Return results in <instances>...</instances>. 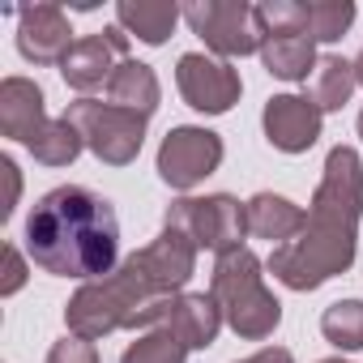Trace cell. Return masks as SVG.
I'll list each match as a JSON object with an SVG mask.
<instances>
[{"instance_id": "obj_7", "label": "cell", "mask_w": 363, "mask_h": 363, "mask_svg": "<svg viewBox=\"0 0 363 363\" xmlns=\"http://www.w3.org/2000/svg\"><path fill=\"white\" fill-rule=\"evenodd\" d=\"M184 22L218 60L261 52L257 13H252V5H244V0H189Z\"/></svg>"}, {"instance_id": "obj_6", "label": "cell", "mask_w": 363, "mask_h": 363, "mask_svg": "<svg viewBox=\"0 0 363 363\" xmlns=\"http://www.w3.org/2000/svg\"><path fill=\"white\" fill-rule=\"evenodd\" d=\"M162 227L184 231L197 248L223 257V252L240 248V240L248 235V210H244L231 193H214V197H179V201H171Z\"/></svg>"}, {"instance_id": "obj_22", "label": "cell", "mask_w": 363, "mask_h": 363, "mask_svg": "<svg viewBox=\"0 0 363 363\" xmlns=\"http://www.w3.org/2000/svg\"><path fill=\"white\" fill-rule=\"evenodd\" d=\"M320 333L337 350H363V299H337L320 312Z\"/></svg>"}, {"instance_id": "obj_23", "label": "cell", "mask_w": 363, "mask_h": 363, "mask_svg": "<svg viewBox=\"0 0 363 363\" xmlns=\"http://www.w3.org/2000/svg\"><path fill=\"white\" fill-rule=\"evenodd\" d=\"M184 359H189V346L162 325L137 333V342H128L120 354V363H184Z\"/></svg>"}, {"instance_id": "obj_1", "label": "cell", "mask_w": 363, "mask_h": 363, "mask_svg": "<svg viewBox=\"0 0 363 363\" xmlns=\"http://www.w3.org/2000/svg\"><path fill=\"white\" fill-rule=\"evenodd\" d=\"M363 214V162L354 145H333L308 206L303 231L269 252V274L286 291H316L354 265Z\"/></svg>"}, {"instance_id": "obj_17", "label": "cell", "mask_w": 363, "mask_h": 363, "mask_svg": "<svg viewBox=\"0 0 363 363\" xmlns=\"http://www.w3.org/2000/svg\"><path fill=\"white\" fill-rule=\"evenodd\" d=\"M179 18H184V9H179V5H167V0H120V5H116V26H120L128 39L137 35V39L150 43V48L167 43Z\"/></svg>"}, {"instance_id": "obj_15", "label": "cell", "mask_w": 363, "mask_h": 363, "mask_svg": "<svg viewBox=\"0 0 363 363\" xmlns=\"http://www.w3.org/2000/svg\"><path fill=\"white\" fill-rule=\"evenodd\" d=\"M116 69H120V52H116L111 39L99 30V35H86V39L73 43V52H69L65 65H60V77H65L69 90L90 94V90H99V86H111Z\"/></svg>"}, {"instance_id": "obj_28", "label": "cell", "mask_w": 363, "mask_h": 363, "mask_svg": "<svg viewBox=\"0 0 363 363\" xmlns=\"http://www.w3.org/2000/svg\"><path fill=\"white\" fill-rule=\"evenodd\" d=\"M0 171H5V179H9V201L0 206V218H9L13 206H18V193H22V179H18V162L13 158H0Z\"/></svg>"}, {"instance_id": "obj_11", "label": "cell", "mask_w": 363, "mask_h": 363, "mask_svg": "<svg viewBox=\"0 0 363 363\" xmlns=\"http://www.w3.org/2000/svg\"><path fill=\"white\" fill-rule=\"evenodd\" d=\"M320 124H325V116L316 111V103H308V94H274L261 111L265 141L282 154L312 150L320 141Z\"/></svg>"}, {"instance_id": "obj_13", "label": "cell", "mask_w": 363, "mask_h": 363, "mask_svg": "<svg viewBox=\"0 0 363 363\" xmlns=\"http://www.w3.org/2000/svg\"><path fill=\"white\" fill-rule=\"evenodd\" d=\"M162 329H171L189 350H206V346H214V337L223 329V308L206 291H184V295L171 299V308L162 316Z\"/></svg>"}, {"instance_id": "obj_8", "label": "cell", "mask_w": 363, "mask_h": 363, "mask_svg": "<svg viewBox=\"0 0 363 363\" xmlns=\"http://www.w3.org/2000/svg\"><path fill=\"white\" fill-rule=\"evenodd\" d=\"M223 154H227V145H223L218 133L197 128V124H179V128H171V133L162 137L154 167H158V179H162L167 189L189 193V189L201 184L206 175L218 171Z\"/></svg>"}, {"instance_id": "obj_16", "label": "cell", "mask_w": 363, "mask_h": 363, "mask_svg": "<svg viewBox=\"0 0 363 363\" xmlns=\"http://www.w3.org/2000/svg\"><path fill=\"white\" fill-rule=\"evenodd\" d=\"M244 210H248V235L269 240L274 248L291 244L303 231V218H308L291 197H278V193H257L252 201H244Z\"/></svg>"}, {"instance_id": "obj_2", "label": "cell", "mask_w": 363, "mask_h": 363, "mask_svg": "<svg viewBox=\"0 0 363 363\" xmlns=\"http://www.w3.org/2000/svg\"><path fill=\"white\" fill-rule=\"evenodd\" d=\"M26 252L56 278H107L120 269V218L94 189L60 184L35 201L26 218Z\"/></svg>"}, {"instance_id": "obj_5", "label": "cell", "mask_w": 363, "mask_h": 363, "mask_svg": "<svg viewBox=\"0 0 363 363\" xmlns=\"http://www.w3.org/2000/svg\"><path fill=\"white\" fill-rule=\"evenodd\" d=\"M65 116L77 124L86 150H90L99 162H107V167H128V162L141 154V145H145V116L124 111V107H116V103L77 99V103H69Z\"/></svg>"}, {"instance_id": "obj_9", "label": "cell", "mask_w": 363, "mask_h": 363, "mask_svg": "<svg viewBox=\"0 0 363 363\" xmlns=\"http://www.w3.org/2000/svg\"><path fill=\"white\" fill-rule=\"evenodd\" d=\"M175 86H179V99L201 116H223L244 94L240 69H231L227 60L206 56V52H184L175 60Z\"/></svg>"}, {"instance_id": "obj_29", "label": "cell", "mask_w": 363, "mask_h": 363, "mask_svg": "<svg viewBox=\"0 0 363 363\" xmlns=\"http://www.w3.org/2000/svg\"><path fill=\"white\" fill-rule=\"evenodd\" d=\"M240 363H295V354H291L286 346H261L257 354H248V359H240Z\"/></svg>"}, {"instance_id": "obj_12", "label": "cell", "mask_w": 363, "mask_h": 363, "mask_svg": "<svg viewBox=\"0 0 363 363\" xmlns=\"http://www.w3.org/2000/svg\"><path fill=\"white\" fill-rule=\"evenodd\" d=\"M73 26L60 5H30L18 9V52L30 65H65L73 52Z\"/></svg>"}, {"instance_id": "obj_26", "label": "cell", "mask_w": 363, "mask_h": 363, "mask_svg": "<svg viewBox=\"0 0 363 363\" xmlns=\"http://www.w3.org/2000/svg\"><path fill=\"white\" fill-rule=\"evenodd\" d=\"M48 363H103V359H99V346H94V342L65 333L60 342H52V350H48Z\"/></svg>"}, {"instance_id": "obj_3", "label": "cell", "mask_w": 363, "mask_h": 363, "mask_svg": "<svg viewBox=\"0 0 363 363\" xmlns=\"http://www.w3.org/2000/svg\"><path fill=\"white\" fill-rule=\"evenodd\" d=\"M171 299L175 295L154 291L128 257V261H120L116 274L77 286V295L65 303V325L73 337H86V342H99L116 329H141L145 333V329L162 325Z\"/></svg>"}, {"instance_id": "obj_25", "label": "cell", "mask_w": 363, "mask_h": 363, "mask_svg": "<svg viewBox=\"0 0 363 363\" xmlns=\"http://www.w3.org/2000/svg\"><path fill=\"white\" fill-rule=\"evenodd\" d=\"M354 22V5L350 0H316L308 5V39L312 43H337Z\"/></svg>"}, {"instance_id": "obj_24", "label": "cell", "mask_w": 363, "mask_h": 363, "mask_svg": "<svg viewBox=\"0 0 363 363\" xmlns=\"http://www.w3.org/2000/svg\"><path fill=\"white\" fill-rule=\"evenodd\" d=\"M252 13H257L261 39L308 35V5H303V0H261V5H252Z\"/></svg>"}, {"instance_id": "obj_20", "label": "cell", "mask_w": 363, "mask_h": 363, "mask_svg": "<svg viewBox=\"0 0 363 363\" xmlns=\"http://www.w3.org/2000/svg\"><path fill=\"white\" fill-rule=\"evenodd\" d=\"M359 77H354V65L346 56H320L316 60V73L308 77V103H316V111H342L354 94Z\"/></svg>"}, {"instance_id": "obj_27", "label": "cell", "mask_w": 363, "mask_h": 363, "mask_svg": "<svg viewBox=\"0 0 363 363\" xmlns=\"http://www.w3.org/2000/svg\"><path fill=\"white\" fill-rule=\"evenodd\" d=\"M26 286V261L13 244H5V282H0V295H18Z\"/></svg>"}, {"instance_id": "obj_32", "label": "cell", "mask_w": 363, "mask_h": 363, "mask_svg": "<svg viewBox=\"0 0 363 363\" xmlns=\"http://www.w3.org/2000/svg\"><path fill=\"white\" fill-rule=\"evenodd\" d=\"M320 363H346V359H320Z\"/></svg>"}, {"instance_id": "obj_30", "label": "cell", "mask_w": 363, "mask_h": 363, "mask_svg": "<svg viewBox=\"0 0 363 363\" xmlns=\"http://www.w3.org/2000/svg\"><path fill=\"white\" fill-rule=\"evenodd\" d=\"M354 77H359V86H363V52H359V60H354Z\"/></svg>"}, {"instance_id": "obj_19", "label": "cell", "mask_w": 363, "mask_h": 363, "mask_svg": "<svg viewBox=\"0 0 363 363\" xmlns=\"http://www.w3.org/2000/svg\"><path fill=\"white\" fill-rule=\"evenodd\" d=\"M107 99L124 111H137V116H154L158 111V99H162V86H158V73L141 60H120L111 86H107Z\"/></svg>"}, {"instance_id": "obj_4", "label": "cell", "mask_w": 363, "mask_h": 363, "mask_svg": "<svg viewBox=\"0 0 363 363\" xmlns=\"http://www.w3.org/2000/svg\"><path fill=\"white\" fill-rule=\"evenodd\" d=\"M265 265L257 261L252 248H231L214 261V282L210 295L223 308V320L244 337V342H265L278 320H282V303L274 299V291L265 286Z\"/></svg>"}, {"instance_id": "obj_18", "label": "cell", "mask_w": 363, "mask_h": 363, "mask_svg": "<svg viewBox=\"0 0 363 363\" xmlns=\"http://www.w3.org/2000/svg\"><path fill=\"white\" fill-rule=\"evenodd\" d=\"M261 65L265 73L282 77V82H308L316 73V43L308 35H274V39H261Z\"/></svg>"}, {"instance_id": "obj_21", "label": "cell", "mask_w": 363, "mask_h": 363, "mask_svg": "<svg viewBox=\"0 0 363 363\" xmlns=\"http://www.w3.org/2000/svg\"><path fill=\"white\" fill-rule=\"evenodd\" d=\"M26 150H30L35 162H43V167H69V162L86 150V141H82V133H77V124H73L69 116H56V120H48V124L39 128V137H35Z\"/></svg>"}, {"instance_id": "obj_14", "label": "cell", "mask_w": 363, "mask_h": 363, "mask_svg": "<svg viewBox=\"0 0 363 363\" xmlns=\"http://www.w3.org/2000/svg\"><path fill=\"white\" fill-rule=\"evenodd\" d=\"M43 124H48V99L30 77H5L0 82V133L30 145Z\"/></svg>"}, {"instance_id": "obj_31", "label": "cell", "mask_w": 363, "mask_h": 363, "mask_svg": "<svg viewBox=\"0 0 363 363\" xmlns=\"http://www.w3.org/2000/svg\"><path fill=\"white\" fill-rule=\"evenodd\" d=\"M359 137H363V111H359Z\"/></svg>"}, {"instance_id": "obj_10", "label": "cell", "mask_w": 363, "mask_h": 363, "mask_svg": "<svg viewBox=\"0 0 363 363\" xmlns=\"http://www.w3.org/2000/svg\"><path fill=\"white\" fill-rule=\"evenodd\" d=\"M197 244L184 235V231H175V227H162V235L154 244H145L141 252H133V265L141 269V278L162 291V295H184L189 278L197 274Z\"/></svg>"}]
</instances>
